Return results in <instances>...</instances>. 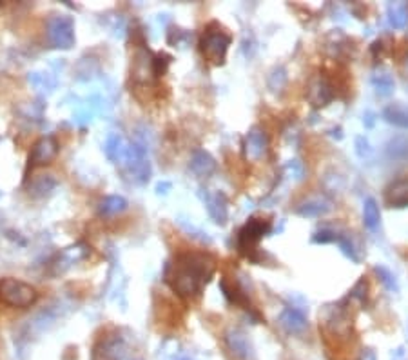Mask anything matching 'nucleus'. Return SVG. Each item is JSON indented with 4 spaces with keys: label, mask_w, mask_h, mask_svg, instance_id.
<instances>
[{
    "label": "nucleus",
    "mask_w": 408,
    "mask_h": 360,
    "mask_svg": "<svg viewBox=\"0 0 408 360\" xmlns=\"http://www.w3.org/2000/svg\"><path fill=\"white\" fill-rule=\"evenodd\" d=\"M387 156L390 161H408V136H392L387 144Z\"/></svg>",
    "instance_id": "22"
},
{
    "label": "nucleus",
    "mask_w": 408,
    "mask_h": 360,
    "mask_svg": "<svg viewBox=\"0 0 408 360\" xmlns=\"http://www.w3.org/2000/svg\"><path fill=\"white\" fill-rule=\"evenodd\" d=\"M55 186H57V180L53 179V175H39L35 177L31 186H29V193H33V195H46V193L53 190Z\"/></svg>",
    "instance_id": "25"
},
{
    "label": "nucleus",
    "mask_w": 408,
    "mask_h": 360,
    "mask_svg": "<svg viewBox=\"0 0 408 360\" xmlns=\"http://www.w3.org/2000/svg\"><path fill=\"white\" fill-rule=\"evenodd\" d=\"M189 168H191V171L196 177L207 179V177H211L214 173V170H216V161L205 150H194L191 162H189Z\"/></svg>",
    "instance_id": "17"
},
{
    "label": "nucleus",
    "mask_w": 408,
    "mask_h": 360,
    "mask_svg": "<svg viewBox=\"0 0 408 360\" xmlns=\"http://www.w3.org/2000/svg\"><path fill=\"white\" fill-rule=\"evenodd\" d=\"M384 200L390 208H407L408 206V177L394 180L384 190Z\"/></svg>",
    "instance_id": "16"
},
{
    "label": "nucleus",
    "mask_w": 408,
    "mask_h": 360,
    "mask_svg": "<svg viewBox=\"0 0 408 360\" xmlns=\"http://www.w3.org/2000/svg\"><path fill=\"white\" fill-rule=\"evenodd\" d=\"M120 170L124 171L125 179L129 180V182H133V184H147L151 179V162L145 147L133 142L129 146V151H127L125 161L122 162Z\"/></svg>",
    "instance_id": "4"
},
{
    "label": "nucleus",
    "mask_w": 408,
    "mask_h": 360,
    "mask_svg": "<svg viewBox=\"0 0 408 360\" xmlns=\"http://www.w3.org/2000/svg\"><path fill=\"white\" fill-rule=\"evenodd\" d=\"M337 235H340V233H336V231H332V229H322V231H317V233H314L313 242L314 244H331V242H336Z\"/></svg>",
    "instance_id": "30"
},
{
    "label": "nucleus",
    "mask_w": 408,
    "mask_h": 360,
    "mask_svg": "<svg viewBox=\"0 0 408 360\" xmlns=\"http://www.w3.org/2000/svg\"><path fill=\"white\" fill-rule=\"evenodd\" d=\"M127 345H125L124 336L118 333L102 336L93 348L91 360H122L125 357Z\"/></svg>",
    "instance_id": "7"
},
{
    "label": "nucleus",
    "mask_w": 408,
    "mask_h": 360,
    "mask_svg": "<svg viewBox=\"0 0 408 360\" xmlns=\"http://www.w3.org/2000/svg\"><path fill=\"white\" fill-rule=\"evenodd\" d=\"M216 262L209 253L185 251L178 253L165 268V282L176 295L183 298H194L214 275Z\"/></svg>",
    "instance_id": "1"
},
{
    "label": "nucleus",
    "mask_w": 408,
    "mask_h": 360,
    "mask_svg": "<svg viewBox=\"0 0 408 360\" xmlns=\"http://www.w3.org/2000/svg\"><path fill=\"white\" fill-rule=\"evenodd\" d=\"M29 80H31L35 88L40 89V91H46V89H48V91H51V89L55 88L53 80H51L49 77H46L44 73H33L31 77H29Z\"/></svg>",
    "instance_id": "29"
},
{
    "label": "nucleus",
    "mask_w": 408,
    "mask_h": 360,
    "mask_svg": "<svg viewBox=\"0 0 408 360\" xmlns=\"http://www.w3.org/2000/svg\"><path fill=\"white\" fill-rule=\"evenodd\" d=\"M363 222H365L367 229H370V231H378L381 226L380 206L372 197H369L365 200V204H363Z\"/></svg>",
    "instance_id": "21"
},
{
    "label": "nucleus",
    "mask_w": 408,
    "mask_h": 360,
    "mask_svg": "<svg viewBox=\"0 0 408 360\" xmlns=\"http://www.w3.org/2000/svg\"><path fill=\"white\" fill-rule=\"evenodd\" d=\"M279 326L290 335H299L308 327V321L305 313L296 307H285L284 312L279 313Z\"/></svg>",
    "instance_id": "13"
},
{
    "label": "nucleus",
    "mask_w": 408,
    "mask_h": 360,
    "mask_svg": "<svg viewBox=\"0 0 408 360\" xmlns=\"http://www.w3.org/2000/svg\"><path fill=\"white\" fill-rule=\"evenodd\" d=\"M89 249H87L86 244H75L71 248H66L64 251L57 255V260L51 264L53 268V275H58V273H64L66 269H69L73 264H77L78 260L86 258Z\"/></svg>",
    "instance_id": "12"
},
{
    "label": "nucleus",
    "mask_w": 408,
    "mask_h": 360,
    "mask_svg": "<svg viewBox=\"0 0 408 360\" xmlns=\"http://www.w3.org/2000/svg\"><path fill=\"white\" fill-rule=\"evenodd\" d=\"M125 210H127V200L120 195L106 197L98 206V211H100L102 217H115V215L122 213Z\"/></svg>",
    "instance_id": "24"
},
{
    "label": "nucleus",
    "mask_w": 408,
    "mask_h": 360,
    "mask_svg": "<svg viewBox=\"0 0 408 360\" xmlns=\"http://www.w3.org/2000/svg\"><path fill=\"white\" fill-rule=\"evenodd\" d=\"M363 124H365L367 127L374 126V115H372L370 111H367L365 115H363Z\"/></svg>",
    "instance_id": "33"
},
{
    "label": "nucleus",
    "mask_w": 408,
    "mask_h": 360,
    "mask_svg": "<svg viewBox=\"0 0 408 360\" xmlns=\"http://www.w3.org/2000/svg\"><path fill=\"white\" fill-rule=\"evenodd\" d=\"M332 210L331 202L323 197H310V199L303 200L298 206V215L302 217H322V215L328 213Z\"/></svg>",
    "instance_id": "18"
},
{
    "label": "nucleus",
    "mask_w": 408,
    "mask_h": 360,
    "mask_svg": "<svg viewBox=\"0 0 408 360\" xmlns=\"http://www.w3.org/2000/svg\"><path fill=\"white\" fill-rule=\"evenodd\" d=\"M355 153H358V156L363 159V161H369L370 156L374 155V150H372L370 142L367 141L365 136H358V138H355Z\"/></svg>",
    "instance_id": "28"
},
{
    "label": "nucleus",
    "mask_w": 408,
    "mask_h": 360,
    "mask_svg": "<svg viewBox=\"0 0 408 360\" xmlns=\"http://www.w3.org/2000/svg\"><path fill=\"white\" fill-rule=\"evenodd\" d=\"M332 98H334V89H332L331 82L325 77L314 78L308 86V100L313 102V106L323 107L331 102Z\"/></svg>",
    "instance_id": "15"
},
{
    "label": "nucleus",
    "mask_w": 408,
    "mask_h": 360,
    "mask_svg": "<svg viewBox=\"0 0 408 360\" xmlns=\"http://www.w3.org/2000/svg\"><path fill=\"white\" fill-rule=\"evenodd\" d=\"M225 342L232 357L238 360H252L254 359V350L249 342V336L238 327H231L225 333Z\"/></svg>",
    "instance_id": "10"
},
{
    "label": "nucleus",
    "mask_w": 408,
    "mask_h": 360,
    "mask_svg": "<svg viewBox=\"0 0 408 360\" xmlns=\"http://www.w3.org/2000/svg\"><path fill=\"white\" fill-rule=\"evenodd\" d=\"M231 35L227 33L218 22H211L203 30L202 40H200V49L207 60L214 66L225 62L227 49L231 46Z\"/></svg>",
    "instance_id": "2"
},
{
    "label": "nucleus",
    "mask_w": 408,
    "mask_h": 360,
    "mask_svg": "<svg viewBox=\"0 0 408 360\" xmlns=\"http://www.w3.org/2000/svg\"><path fill=\"white\" fill-rule=\"evenodd\" d=\"M387 15H389L390 26L396 28V30H403V28L408 26V8L403 2H392V4H389Z\"/></svg>",
    "instance_id": "23"
},
{
    "label": "nucleus",
    "mask_w": 408,
    "mask_h": 360,
    "mask_svg": "<svg viewBox=\"0 0 408 360\" xmlns=\"http://www.w3.org/2000/svg\"><path fill=\"white\" fill-rule=\"evenodd\" d=\"M285 171L288 175L294 177L296 180H302L303 175H305V170H303V164L299 161H290L287 165H285Z\"/></svg>",
    "instance_id": "31"
},
{
    "label": "nucleus",
    "mask_w": 408,
    "mask_h": 360,
    "mask_svg": "<svg viewBox=\"0 0 408 360\" xmlns=\"http://www.w3.org/2000/svg\"><path fill=\"white\" fill-rule=\"evenodd\" d=\"M58 155V142L53 136H42L35 142L33 150L29 153V168H39V165L51 164L55 156Z\"/></svg>",
    "instance_id": "8"
},
{
    "label": "nucleus",
    "mask_w": 408,
    "mask_h": 360,
    "mask_svg": "<svg viewBox=\"0 0 408 360\" xmlns=\"http://www.w3.org/2000/svg\"><path fill=\"white\" fill-rule=\"evenodd\" d=\"M384 122H389L392 126L401 127V129H408V106H401V104H390L383 109Z\"/></svg>",
    "instance_id": "19"
},
{
    "label": "nucleus",
    "mask_w": 408,
    "mask_h": 360,
    "mask_svg": "<svg viewBox=\"0 0 408 360\" xmlns=\"http://www.w3.org/2000/svg\"><path fill=\"white\" fill-rule=\"evenodd\" d=\"M178 360H192V359H189V357H180Z\"/></svg>",
    "instance_id": "34"
},
{
    "label": "nucleus",
    "mask_w": 408,
    "mask_h": 360,
    "mask_svg": "<svg viewBox=\"0 0 408 360\" xmlns=\"http://www.w3.org/2000/svg\"><path fill=\"white\" fill-rule=\"evenodd\" d=\"M337 246L341 248V251H343V255L345 257H349L352 260V262H360V257H358V249H355L354 242H352L349 237H345V235H337Z\"/></svg>",
    "instance_id": "27"
},
{
    "label": "nucleus",
    "mask_w": 408,
    "mask_h": 360,
    "mask_svg": "<svg viewBox=\"0 0 408 360\" xmlns=\"http://www.w3.org/2000/svg\"><path fill=\"white\" fill-rule=\"evenodd\" d=\"M269 151V136L261 127H250L247 136H245V155L250 161H261Z\"/></svg>",
    "instance_id": "9"
},
{
    "label": "nucleus",
    "mask_w": 408,
    "mask_h": 360,
    "mask_svg": "<svg viewBox=\"0 0 408 360\" xmlns=\"http://www.w3.org/2000/svg\"><path fill=\"white\" fill-rule=\"evenodd\" d=\"M351 297L355 298L358 302H361V304H363V302L367 300V282H365V278H361L360 282H358L354 287H352Z\"/></svg>",
    "instance_id": "32"
},
{
    "label": "nucleus",
    "mask_w": 408,
    "mask_h": 360,
    "mask_svg": "<svg viewBox=\"0 0 408 360\" xmlns=\"http://www.w3.org/2000/svg\"><path fill=\"white\" fill-rule=\"evenodd\" d=\"M374 271H375V275L380 277L381 284H383V286L387 287L389 291H394V293L399 291L398 278H396V275L390 271L389 268H384V266H375Z\"/></svg>",
    "instance_id": "26"
},
{
    "label": "nucleus",
    "mask_w": 408,
    "mask_h": 360,
    "mask_svg": "<svg viewBox=\"0 0 408 360\" xmlns=\"http://www.w3.org/2000/svg\"><path fill=\"white\" fill-rule=\"evenodd\" d=\"M370 84L380 97H390L396 89V80L389 71H375L370 77Z\"/></svg>",
    "instance_id": "20"
},
{
    "label": "nucleus",
    "mask_w": 408,
    "mask_h": 360,
    "mask_svg": "<svg viewBox=\"0 0 408 360\" xmlns=\"http://www.w3.org/2000/svg\"><path fill=\"white\" fill-rule=\"evenodd\" d=\"M270 231V220L249 219V222L238 231V249L247 257L252 258V253L258 249L259 240Z\"/></svg>",
    "instance_id": "6"
},
{
    "label": "nucleus",
    "mask_w": 408,
    "mask_h": 360,
    "mask_svg": "<svg viewBox=\"0 0 408 360\" xmlns=\"http://www.w3.org/2000/svg\"><path fill=\"white\" fill-rule=\"evenodd\" d=\"M131 142H127L120 133H111L107 136L106 146H104V151H106V156L109 159L113 164H116L118 168L122 165V162L125 161L127 156V151H129Z\"/></svg>",
    "instance_id": "14"
},
{
    "label": "nucleus",
    "mask_w": 408,
    "mask_h": 360,
    "mask_svg": "<svg viewBox=\"0 0 408 360\" xmlns=\"http://www.w3.org/2000/svg\"><path fill=\"white\" fill-rule=\"evenodd\" d=\"M49 44L55 49H71L75 46V22L68 15H53L49 17L46 24Z\"/></svg>",
    "instance_id": "5"
},
{
    "label": "nucleus",
    "mask_w": 408,
    "mask_h": 360,
    "mask_svg": "<svg viewBox=\"0 0 408 360\" xmlns=\"http://www.w3.org/2000/svg\"><path fill=\"white\" fill-rule=\"evenodd\" d=\"M0 300L11 307H31L39 300V291L31 284L19 278L6 277L0 280Z\"/></svg>",
    "instance_id": "3"
},
{
    "label": "nucleus",
    "mask_w": 408,
    "mask_h": 360,
    "mask_svg": "<svg viewBox=\"0 0 408 360\" xmlns=\"http://www.w3.org/2000/svg\"><path fill=\"white\" fill-rule=\"evenodd\" d=\"M203 202H205V208L209 211V217H211L216 224L223 226L229 219V202H227V197L221 193V191H207L203 195Z\"/></svg>",
    "instance_id": "11"
}]
</instances>
